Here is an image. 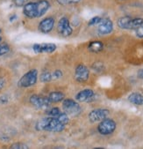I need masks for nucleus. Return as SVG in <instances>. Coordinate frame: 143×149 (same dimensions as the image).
Here are the masks:
<instances>
[{"label": "nucleus", "instance_id": "f8f14e48", "mask_svg": "<svg viewBox=\"0 0 143 149\" xmlns=\"http://www.w3.org/2000/svg\"><path fill=\"white\" fill-rule=\"evenodd\" d=\"M95 98V93L91 89H83L76 94V99L79 102H91Z\"/></svg>", "mask_w": 143, "mask_h": 149}, {"label": "nucleus", "instance_id": "4468645a", "mask_svg": "<svg viewBox=\"0 0 143 149\" xmlns=\"http://www.w3.org/2000/svg\"><path fill=\"white\" fill-rule=\"evenodd\" d=\"M54 26V19L53 17H47L39 23V30L43 34H48L52 31Z\"/></svg>", "mask_w": 143, "mask_h": 149}, {"label": "nucleus", "instance_id": "a211bd4d", "mask_svg": "<svg viewBox=\"0 0 143 149\" xmlns=\"http://www.w3.org/2000/svg\"><path fill=\"white\" fill-rule=\"evenodd\" d=\"M103 49H104V44H103V42H101L99 41L91 42L88 46V49L92 53H98V52L102 51Z\"/></svg>", "mask_w": 143, "mask_h": 149}, {"label": "nucleus", "instance_id": "20e7f679", "mask_svg": "<svg viewBox=\"0 0 143 149\" xmlns=\"http://www.w3.org/2000/svg\"><path fill=\"white\" fill-rule=\"evenodd\" d=\"M63 109L70 116H77L82 112V108L79 103L73 99H64L63 101Z\"/></svg>", "mask_w": 143, "mask_h": 149}, {"label": "nucleus", "instance_id": "aec40b11", "mask_svg": "<svg viewBox=\"0 0 143 149\" xmlns=\"http://www.w3.org/2000/svg\"><path fill=\"white\" fill-rule=\"evenodd\" d=\"M55 117H57L59 119V120L63 124V125H67L68 123H69V115L67 114V113H65L64 111L63 112H60V114L57 116H55Z\"/></svg>", "mask_w": 143, "mask_h": 149}, {"label": "nucleus", "instance_id": "f3484780", "mask_svg": "<svg viewBox=\"0 0 143 149\" xmlns=\"http://www.w3.org/2000/svg\"><path fill=\"white\" fill-rule=\"evenodd\" d=\"M48 100L51 102V103H57V102H61L64 100V95L62 92H51L48 96Z\"/></svg>", "mask_w": 143, "mask_h": 149}, {"label": "nucleus", "instance_id": "bb28decb", "mask_svg": "<svg viewBox=\"0 0 143 149\" xmlns=\"http://www.w3.org/2000/svg\"><path fill=\"white\" fill-rule=\"evenodd\" d=\"M53 73V79H58L63 77V72L61 70H55Z\"/></svg>", "mask_w": 143, "mask_h": 149}, {"label": "nucleus", "instance_id": "6ab92c4d", "mask_svg": "<svg viewBox=\"0 0 143 149\" xmlns=\"http://www.w3.org/2000/svg\"><path fill=\"white\" fill-rule=\"evenodd\" d=\"M40 79L41 82L46 83V82H50L51 80H53V73L48 72V71H45L43 72L41 75H40Z\"/></svg>", "mask_w": 143, "mask_h": 149}, {"label": "nucleus", "instance_id": "f03ea898", "mask_svg": "<svg viewBox=\"0 0 143 149\" xmlns=\"http://www.w3.org/2000/svg\"><path fill=\"white\" fill-rule=\"evenodd\" d=\"M117 24L119 27L121 29H126V30H132V29H136L140 26L143 24L142 18H131L128 16L121 17L118 19Z\"/></svg>", "mask_w": 143, "mask_h": 149}, {"label": "nucleus", "instance_id": "9d476101", "mask_svg": "<svg viewBox=\"0 0 143 149\" xmlns=\"http://www.w3.org/2000/svg\"><path fill=\"white\" fill-rule=\"evenodd\" d=\"M33 50L36 54H50L56 50V45L54 43H35L33 46Z\"/></svg>", "mask_w": 143, "mask_h": 149}, {"label": "nucleus", "instance_id": "1a4fd4ad", "mask_svg": "<svg viewBox=\"0 0 143 149\" xmlns=\"http://www.w3.org/2000/svg\"><path fill=\"white\" fill-rule=\"evenodd\" d=\"M90 77V71L88 67L84 65H79L75 70V79L77 82H86Z\"/></svg>", "mask_w": 143, "mask_h": 149}, {"label": "nucleus", "instance_id": "cd10ccee", "mask_svg": "<svg viewBox=\"0 0 143 149\" xmlns=\"http://www.w3.org/2000/svg\"><path fill=\"white\" fill-rule=\"evenodd\" d=\"M9 101V98L6 95H4L2 96H0V104H5V103H7Z\"/></svg>", "mask_w": 143, "mask_h": 149}, {"label": "nucleus", "instance_id": "7ed1b4c3", "mask_svg": "<svg viewBox=\"0 0 143 149\" xmlns=\"http://www.w3.org/2000/svg\"><path fill=\"white\" fill-rule=\"evenodd\" d=\"M38 79V71L36 69H32L25 72L19 80V86L26 88L36 84Z\"/></svg>", "mask_w": 143, "mask_h": 149}, {"label": "nucleus", "instance_id": "6e6552de", "mask_svg": "<svg viewBox=\"0 0 143 149\" xmlns=\"http://www.w3.org/2000/svg\"><path fill=\"white\" fill-rule=\"evenodd\" d=\"M57 29H58L59 34L63 37H68L72 35L73 29L70 26L69 20L66 17L61 18V19L58 21V25H57Z\"/></svg>", "mask_w": 143, "mask_h": 149}, {"label": "nucleus", "instance_id": "dca6fc26", "mask_svg": "<svg viewBox=\"0 0 143 149\" xmlns=\"http://www.w3.org/2000/svg\"><path fill=\"white\" fill-rule=\"evenodd\" d=\"M128 101L132 104L137 105V106H141L143 105V95L140 93L134 92L129 95L128 96Z\"/></svg>", "mask_w": 143, "mask_h": 149}, {"label": "nucleus", "instance_id": "ddd939ff", "mask_svg": "<svg viewBox=\"0 0 143 149\" xmlns=\"http://www.w3.org/2000/svg\"><path fill=\"white\" fill-rule=\"evenodd\" d=\"M24 15L29 19L38 18V11H37V4L36 2H27L23 6Z\"/></svg>", "mask_w": 143, "mask_h": 149}, {"label": "nucleus", "instance_id": "423d86ee", "mask_svg": "<svg viewBox=\"0 0 143 149\" xmlns=\"http://www.w3.org/2000/svg\"><path fill=\"white\" fill-rule=\"evenodd\" d=\"M30 103L38 109H47L50 105L51 102L48 100L47 97H43L38 95H33L29 99Z\"/></svg>", "mask_w": 143, "mask_h": 149}, {"label": "nucleus", "instance_id": "c756f323", "mask_svg": "<svg viewBox=\"0 0 143 149\" xmlns=\"http://www.w3.org/2000/svg\"><path fill=\"white\" fill-rule=\"evenodd\" d=\"M81 1V0H66L67 4H77Z\"/></svg>", "mask_w": 143, "mask_h": 149}, {"label": "nucleus", "instance_id": "39448f33", "mask_svg": "<svg viewBox=\"0 0 143 149\" xmlns=\"http://www.w3.org/2000/svg\"><path fill=\"white\" fill-rule=\"evenodd\" d=\"M116 129V122L111 118L106 117L100 121L98 125V132L101 135H110Z\"/></svg>", "mask_w": 143, "mask_h": 149}, {"label": "nucleus", "instance_id": "f257e3e1", "mask_svg": "<svg viewBox=\"0 0 143 149\" xmlns=\"http://www.w3.org/2000/svg\"><path fill=\"white\" fill-rule=\"evenodd\" d=\"M35 128L37 131H41V132H61L64 130L65 125H63L57 117L47 116L38 121L35 125Z\"/></svg>", "mask_w": 143, "mask_h": 149}, {"label": "nucleus", "instance_id": "a878e982", "mask_svg": "<svg viewBox=\"0 0 143 149\" xmlns=\"http://www.w3.org/2000/svg\"><path fill=\"white\" fill-rule=\"evenodd\" d=\"M12 2L16 6L21 7V6H24L28 2V0H12Z\"/></svg>", "mask_w": 143, "mask_h": 149}, {"label": "nucleus", "instance_id": "5701e85b", "mask_svg": "<svg viewBox=\"0 0 143 149\" xmlns=\"http://www.w3.org/2000/svg\"><path fill=\"white\" fill-rule=\"evenodd\" d=\"M102 20V18L99 17V16H95L93 18H91L90 19V21L88 22V26H96V25H98L100 23V21Z\"/></svg>", "mask_w": 143, "mask_h": 149}, {"label": "nucleus", "instance_id": "c85d7f7f", "mask_svg": "<svg viewBox=\"0 0 143 149\" xmlns=\"http://www.w3.org/2000/svg\"><path fill=\"white\" fill-rule=\"evenodd\" d=\"M6 83V79H3V78L0 79V91H1L2 89L5 87Z\"/></svg>", "mask_w": 143, "mask_h": 149}, {"label": "nucleus", "instance_id": "b1692460", "mask_svg": "<svg viewBox=\"0 0 143 149\" xmlns=\"http://www.w3.org/2000/svg\"><path fill=\"white\" fill-rule=\"evenodd\" d=\"M10 148H12V149H27V148H28V146H27L25 144H23V143H19V142H18V143H14V144H12V145L10 146Z\"/></svg>", "mask_w": 143, "mask_h": 149}, {"label": "nucleus", "instance_id": "473e14b6", "mask_svg": "<svg viewBox=\"0 0 143 149\" xmlns=\"http://www.w3.org/2000/svg\"><path fill=\"white\" fill-rule=\"evenodd\" d=\"M2 42V37L0 36V42Z\"/></svg>", "mask_w": 143, "mask_h": 149}, {"label": "nucleus", "instance_id": "4be33fe9", "mask_svg": "<svg viewBox=\"0 0 143 149\" xmlns=\"http://www.w3.org/2000/svg\"><path fill=\"white\" fill-rule=\"evenodd\" d=\"M60 112H61V110H60V109L59 108H52V109H48L47 111V114L49 116H57L59 114H60Z\"/></svg>", "mask_w": 143, "mask_h": 149}, {"label": "nucleus", "instance_id": "7c9ffc66", "mask_svg": "<svg viewBox=\"0 0 143 149\" xmlns=\"http://www.w3.org/2000/svg\"><path fill=\"white\" fill-rule=\"evenodd\" d=\"M137 76L140 79H143V69H140L137 72Z\"/></svg>", "mask_w": 143, "mask_h": 149}, {"label": "nucleus", "instance_id": "72a5a7b5", "mask_svg": "<svg viewBox=\"0 0 143 149\" xmlns=\"http://www.w3.org/2000/svg\"><path fill=\"white\" fill-rule=\"evenodd\" d=\"M1 32H2V30H1V29H0V34H1Z\"/></svg>", "mask_w": 143, "mask_h": 149}, {"label": "nucleus", "instance_id": "412c9836", "mask_svg": "<svg viewBox=\"0 0 143 149\" xmlns=\"http://www.w3.org/2000/svg\"><path fill=\"white\" fill-rule=\"evenodd\" d=\"M10 51V46L6 43L0 44V56L7 54Z\"/></svg>", "mask_w": 143, "mask_h": 149}, {"label": "nucleus", "instance_id": "0eeeda50", "mask_svg": "<svg viewBox=\"0 0 143 149\" xmlns=\"http://www.w3.org/2000/svg\"><path fill=\"white\" fill-rule=\"evenodd\" d=\"M110 115V111L107 109H95L89 113V120L91 124L100 122Z\"/></svg>", "mask_w": 143, "mask_h": 149}, {"label": "nucleus", "instance_id": "393cba45", "mask_svg": "<svg viewBox=\"0 0 143 149\" xmlns=\"http://www.w3.org/2000/svg\"><path fill=\"white\" fill-rule=\"evenodd\" d=\"M135 34H136V36L137 37L143 38V24L135 29Z\"/></svg>", "mask_w": 143, "mask_h": 149}, {"label": "nucleus", "instance_id": "2f4dec72", "mask_svg": "<svg viewBox=\"0 0 143 149\" xmlns=\"http://www.w3.org/2000/svg\"><path fill=\"white\" fill-rule=\"evenodd\" d=\"M16 18H17V16H16V15H14V16H12V17H11V19H10V20H11V21H12V20H13V19H15Z\"/></svg>", "mask_w": 143, "mask_h": 149}, {"label": "nucleus", "instance_id": "2eb2a0df", "mask_svg": "<svg viewBox=\"0 0 143 149\" xmlns=\"http://www.w3.org/2000/svg\"><path fill=\"white\" fill-rule=\"evenodd\" d=\"M37 4V11H38V18L43 16L49 9L50 4L47 0H40V1L36 2Z\"/></svg>", "mask_w": 143, "mask_h": 149}, {"label": "nucleus", "instance_id": "9b49d317", "mask_svg": "<svg viewBox=\"0 0 143 149\" xmlns=\"http://www.w3.org/2000/svg\"><path fill=\"white\" fill-rule=\"evenodd\" d=\"M112 30H113L112 21L108 18L102 19V20L100 21L98 26V33L101 36H105L111 34Z\"/></svg>", "mask_w": 143, "mask_h": 149}]
</instances>
